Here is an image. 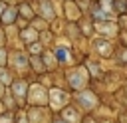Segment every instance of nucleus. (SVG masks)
I'll list each match as a JSON object with an SVG mask.
<instances>
[{
    "mask_svg": "<svg viewBox=\"0 0 127 123\" xmlns=\"http://www.w3.org/2000/svg\"><path fill=\"white\" fill-rule=\"evenodd\" d=\"M65 101H67V95L64 91H60V89H52L50 91V103H52L54 109H60Z\"/></svg>",
    "mask_w": 127,
    "mask_h": 123,
    "instance_id": "obj_1",
    "label": "nucleus"
},
{
    "mask_svg": "<svg viewBox=\"0 0 127 123\" xmlns=\"http://www.w3.org/2000/svg\"><path fill=\"white\" fill-rule=\"evenodd\" d=\"M77 101H79L85 109H91V107H95V103H97L91 91H79V93H77Z\"/></svg>",
    "mask_w": 127,
    "mask_h": 123,
    "instance_id": "obj_2",
    "label": "nucleus"
},
{
    "mask_svg": "<svg viewBox=\"0 0 127 123\" xmlns=\"http://www.w3.org/2000/svg\"><path fill=\"white\" fill-rule=\"evenodd\" d=\"M46 99H48V93H46L42 87H38V85L32 87V91H30V101H32V103H44Z\"/></svg>",
    "mask_w": 127,
    "mask_h": 123,
    "instance_id": "obj_3",
    "label": "nucleus"
},
{
    "mask_svg": "<svg viewBox=\"0 0 127 123\" xmlns=\"http://www.w3.org/2000/svg\"><path fill=\"white\" fill-rule=\"evenodd\" d=\"M69 83H71V87H75V89L83 87V83H85L83 71H71V73H69Z\"/></svg>",
    "mask_w": 127,
    "mask_h": 123,
    "instance_id": "obj_4",
    "label": "nucleus"
},
{
    "mask_svg": "<svg viewBox=\"0 0 127 123\" xmlns=\"http://www.w3.org/2000/svg\"><path fill=\"white\" fill-rule=\"evenodd\" d=\"M40 8H42V14L46 16V18H54V10H52V4L48 2V0H42V4H40Z\"/></svg>",
    "mask_w": 127,
    "mask_h": 123,
    "instance_id": "obj_5",
    "label": "nucleus"
},
{
    "mask_svg": "<svg viewBox=\"0 0 127 123\" xmlns=\"http://www.w3.org/2000/svg\"><path fill=\"white\" fill-rule=\"evenodd\" d=\"M64 119H67V121H71V123H77V121H79V115H77L71 107H65V109H64Z\"/></svg>",
    "mask_w": 127,
    "mask_h": 123,
    "instance_id": "obj_6",
    "label": "nucleus"
},
{
    "mask_svg": "<svg viewBox=\"0 0 127 123\" xmlns=\"http://www.w3.org/2000/svg\"><path fill=\"white\" fill-rule=\"evenodd\" d=\"M24 93H26V83L24 81H16L14 83V95L16 97H24Z\"/></svg>",
    "mask_w": 127,
    "mask_h": 123,
    "instance_id": "obj_7",
    "label": "nucleus"
},
{
    "mask_svg": "<svg viewBox=\"0 0 127 123\" xmlns=\"http://www.w3.org/2000/svg\"><path fill=\"white\" fill-rule=\"evenodd\" d=\"M95 46H97V50H99L101 54H109V52H111V46H109L105 40H97V42H95Z\"/></svg>",
    "mask_w": 127,
    "mask_h": 123,
    "instance_id": "obj_8",
    "label": "nucleus"
},
{
    "mask_svg": "<svg viewBox=\"0 0 127 123\" xmlns=\"http://www.w3.org/2000/svg\"><path fill=\"white\" fill-rule=\"evenodd\" d=\"M14 18H16V8H8V10L4 12V16H2L4 22H12Z\"/></svg>",
    "mask_w": 127,
    "mask_h": 123,
    "instance_id": "obj_9",
    "label": "nucleus"
},
{
    "mask_svg": "<svg viewBox=\"0 0 127 123\" xmlns=\"http://www.w3.org/2000/svg\"><path fill=\"white\" fill-rule=\"evenodd\" d=\"M22 36H24L26 42H36V32H34V30H24Z\"/></svg>",
    "mask_w": 127,
    "mask_h": 123,
    "instance_id": "obj_10",
    "label": "nucleus"
},
{
    "mask_svg": "<svg viewBox=\"0 0 127 123\" xmlns=\"http://www.w3.org/2000/svg\"><path fill=\"white\" fill-rule=\"evenodd\" d=\"M113 6H115L117 12H125V10H127V0H115Z\"/></svg>",
    "mask_w": 127,
    "mask_h": 123,
    "instance_id": "obj_11",
    "label": "nucleus"
},
{
    "mask_svg": "<svg viewBox=\"0 0 127 123\" xmlns=\"http://www.w3.org/2000/svg\"><path fill=\"white\" fill-rule=\"evenodd\" d=\"M93 16H95V18H99V20H107V18H111V14H107V12H103V10H95V12H93Z\"/></svg>",
    "mask_w": 127,
    "mask_h": 123,
    "instance_id": "obj_12",
    "label": "nucleus"
},
{
    "mask_svg": "<svg viewBox=\"0 0 127 123\" xmlns=\"http://www.w3.org/2000/svg\"><path fill=\"white\" fill-rule=\"evenodd\" d=\"M67 58H69V54H67V50H58V60L60 62H67Z\"/></svg>",
    "mask_w": 127,
    "mask_h": 123,
    "instance_id": "obj_13",
    "label": "nucleus"
},
{
    "mask_svg": "<svg viewBox=\"0 0 127 123\" xmlns=\"http://www.w3.org/2000/svg\"><path fill=\"white\" fill-rule=\"evenodd\" d=\"M16 58H18V60H16V63H18L20 67H24V65H26V60H24V56H22V54H18Z\"/></svg>",
    "mask_w": 127,
    "mask_h": 123,
    "instance_id": "obj_14",
    "label": "nucleus"
},
{
    "mask_svg": "<svg viewBox=\"0 0 127 123\" xmlns=\"http://www.w3.org/2000/svg\"><path fill=\"white\" fill-rule=\"evenodd\" d=\"M4 63H6V52L0 50V65H4Z\"/></svg>",
    "mask_w": 127,
    "mask_h": 123,
    "instance_id": "obj_15",
    "label": "nucleus"
},
{
    "mask_svg": "<svg viewBox=\"0 0 127 123\" xmlns=\"http://www.w3.org/2000/svg\"><path fill=\"white\" fill-rule=\"evenodd\" d=\"M10 121H12L10 115H2V117H0V123H10Z\"/></svg>",
    "mask_w": 127,
    "mask_h": 123,
    "instance_id": "obj_16",
    "label": "nucleus"
},
{
    "mask_svg": "<svg viewBox=\"0 0 127 123\" xmlns=\"http://www.w3.org/2000/svg\"><path fill=\"white\" fill-rule=\"evenodd\" d=\"M20 10H22V12H24V14H26V16H32V10H30V8H28V6H22V8H20Z\"/></svg>",
    "mask_w": 127,
    "mask_h": 123,
    "instance_id": "obj_17",
    "label": "nucleus"
},
{
    "mask_svg": "<svg viewBox=\"0 0 127 123\" xmlns=\"http://www.w3.org/2000/svg\"><path fill=\"white\" fill-rule=\"evenodd\" d=\"M4 10H6V8H4V4L0 2V16H4Z\"/></svg>",
    "mask_w": 127,
    "mask_h": 123,
    "instance_id": "obj_18",
    "label": "nucleus"
},
{
    "mask_svg": "<svg viewBox=\"0 0 127 123\" xmlns=\"http://www.w3.org/2000/svg\"><path fill=\"white\" fill-rule=\"evenodd\" d=\"M2 40H4V34H2V30H0V44H2Z\"/></svg>",
    "mask_w": 127,
    "mask_h": 123,
    "instance_id": "obj_19",
    "label": "nucleus"
},
{
    "mask_svg": "<svg viewBox=\"0 0 127 123\" xmlns=\"http://www.w3.org/2000/svg\"><path fill=\"white\" fill-rule=\"evenodd\" d=\"M85 123H93V121H91V119H85Z\"/></svg>",
    "mask_w": 127,
    "mask_h": 123,
    "instance_id": "obj_20",
    "label": "nucleus"
},
{
    "mask_svg": "<svg viewBox=\"0 0 127 123\" xmlns=\"http://www.w3.org/2000/svg\"><path fill=\"white\" fill-rule=\"evenodd\" d=\"M56 123H64V121H56Z\"/></svg>",
    "mask_w": 127,
    "mask_h": 123,
    "instance_id": "obj_21",
    "label": "nucleus"
}]
</instances>
